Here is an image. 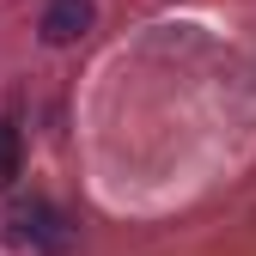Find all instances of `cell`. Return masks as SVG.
I'll return each instance as SVG.
<instances>
[{
  "label": "cell",
  "instance_id": "cell-1",
  "mask_svg": "<svg viewBox=\"0 0 256 256\" xmlns=\"http://www.w3.org/2000/svg\"><path fill=\"white\" fill-rule=\"evenodd\" d=\"M12 244L61 250V214H55L49 202H18V208H12Z\"/></svg>",
  "mask_w": 256,
  "mask_h": 256
},
{
  "label": "cell",
  "instance_id": "cell-2",
  "mask_svg": "<svg viewBox=\"0 0 256 256\" xmlns=\"http://www.w3.org/2000/svg\"><path fill=\"white\" fill-rule=\"evenodd\" d=\"M92 18H98L92 0H49V12H43V43H55V49L80 43L86 30H92Z\"/></svg>",
  "mask_w": 256,
  "mask_h": 256
},
{
  "label": "cell",
  "instance_id": "cell-3",
  "mask_svg": "<svg viewBox=\"0 0 256 256\" xmlns=\"http://www.w3.org/2000/svg\"><path fill=\"white\" fill-rule=\"evenodd\" d=\"M12 177H18V128L0 122V189H6Z\"/></svg>",
  "mask_w": 256,
  "mask_h": 256
}]
</instances>
